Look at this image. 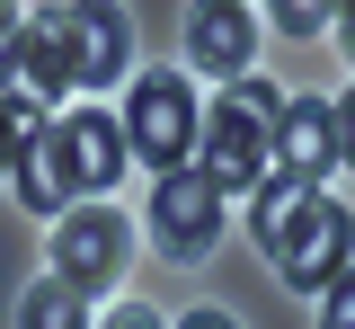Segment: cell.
I'll return each instance as SVG.
<instances>
[{"label":"cell","mask_w":355,"mask_h":329,"mask_svg":"<svg viewBox=\"0 0 355 329\" xmlns=\"http://www.w3.org/2000/svg\"><path fill=\"white\" fill-rule=\"evenodd\" d=\"M275 116H284V98L266 90L258 71H240V81L205 107L196 169H205L222 196H258V178H275Z\"/></svg>","instance_id":"obj_1"},{"label":"cell","mask_w":355,"mask_h":329,"mask_svg":"<svg viewBox=\"0 0 355 329\" xmlns=\"http://www.w3.org/2000/svg\"><path fill=\"white\" fill-rule=\"evenodd\" d=\"M258 249L275 258V276L293 285V294H329V285L355 267V214H347L329 187H320V196L302 187L293 205H284V223H275Z\"/></svg>","instance_id":"obj_2"},{"label":"cell","mask_w":355,"mask_h":329,"mask_svg":"<svg viewBox=\"0 0 355 329\" xmlns=\"http://www.w3.org/2000/svg\"><path fill=\"white\" fill-rule=\"evenodd\" d=\"M196 134H205V107H196V90H187V71H142L133 98H125V142H133V160H151V169L169 178V169L196 160Z\"/></svg>","instance_id":"obj_3"},{"label":"cell","mask_w":355,"mask_h":329,"mask_svg":"<svg viewBox=\"0 0 355 329\" xmlns=\"http://www.w3.org/2000/svg\"><path fill=\"white\" fill-rule=\"evenodd\" d=\"M0 98H18V107H36V116L71 98V36H62V9H36V18L9 27V45H0Z\"/></svg>","instance_id":"obj_4"},{"label":"cell","mask_w":355,"mask_h":329,"mask_svg":"<svg viewBox=\"0 0 355 329\" xmlns=\"http://www.w3.org/2000/svg\"><path fill=\"white\" fill-rule=\"evenodd\" d=\"M142 223H151V240H160V258L187 267V258H205V249L222 240V187L187 160V169H169V178L151 187V214H142Z\"/></svg>","instance_id":"obj_5"},{"label":"cell","mask_w":355,"mask_h":329,"mask_svg":"<svg viewBox=\"0 0 355 329\" xmlns=\"http://www.w3.org/2000/svg\"><path fill=\"white\" fill-rule=\"evenodd\" d=\"M133 249V223L98 196V205H71L62 223H53V276L80 285V294H98V285H116V267H125Z\"/></svg>","instance_id":"obj_6"},{"label":"cell","mask_w":355,"mask_h":329,"mask_svg":"<svg viewBox=\"0 0 355 329\" xmlns=\"http://www.w3.org/2000/svg\"><path fill=\"white\" fill-rule=\"evenodd\" d=\"M53 151H62V178H71V196H116V178H125L133 142H125V116H107V107H71V116H53Z\"/></svg>","instance_id":"obj_7"},{"label":"cell","mask_w":355,"mask_h":329,"mask_svg":"<svg viewBox=\"0 0 355 329\" xmlns=\"http://www.w3.org/2000/svg\"><path fill=\"white\" fill-rule=\"evenodd\" d=\"M329 169H338V98H284V116H275V178L320 196Z\"/></svg>","instance_id":"obj_8"},{"label":"cell","mask_w":355,"mask_h":329,"mask_svg":"<svg viewBox=\"0 0 355 329\" xmlns=\"http://www.w3.org/2000/svg\"><path fill=\"white\" fill-rule=\"evenodd\" d=\"M62 36H71V90H107L133 71V18L116 0H71Z\"/></svg>","instance_id":"obj_9"},{"label":"cell","mask_w":355,"mask_h":329,"mask_svg":"<svg viewBox=\"0 0 355 329\" xmlns=\"http://www.w3.org/2000/svg\"><path fill=\"white\" fill-rule=\"evenodd\" d=\"M249 53H258V18H249V0H196V9H187V62H196V71L240 81Z\"/></svg>","instance_id":"obj_10"},{"label":"cell","mask_w":355,"mask_h":329,"mask_svg":"<svg viewBox=\"0 0 355 329\" xmlns=\"http://www.w3.org/2000/svg\"><path fill=\"white\" fill-rule=\"evenodd\" d=\"M9 187H18V205H27V214H53V223L71 214V178H62V151H53V116H44L27 142H18Z\"/></svg>","instance_id":"obj_11"},{"label":"cell","mask_w":355,"mask_h":329,"mask_svg":"<svg viewBox=\"0 0 355 329\" xmlns=\"http://www.w3.org/2000/svg\"><path fill=\"white\" fill-rule=\"evenodd\" d=\"M18 329H89V294L62 276H36L18 294Z\"/></svg>","instance_id":"obj_12"},{"label":"cell","mask_w":355,"mask_h":329,"mask_svg":"<svg viewBox=\"0 0 355 329\" xmlns=\"http://www.w3.org/2000/svg\"><path fill=\"white\" fill-rule=\"evenodd\" d=\"M338 9H347V0H266V18H275L284 36H320V27H338Z\"/></svg>","instance_id":"obj_13"},{"label":"cell","mask_w":355,"mask_h":329,"mask_svg":"<svg viewBox=\"0 0 355 329\" xmlns=\"http://www.w3.org/2000/svg\"><path fill=\"white\" fill-rule=\"evenodd\" d=\"M36 125H44L36 107H18V98H0V178H9V160H18V142L36 134Z\"/></svg>","instance_id":"obj_14"},{"label":"cell","mask_w":355,"mask_h":329,"mask_svg":"<svg viewBox=\"0 0 355 329\" xmlns=\"http://www.w3.org/2000/svg\"><path fill=\"white\" fill-rule=\"evenodd\" d=\"M320 329H355V267L329 285V294H320Z\"/></svg>","instance_id":"obj_15"},{"label":"cell","mask_w":355,"mask_h":329,"mask_svg":"<svg viewBox=\"0 0 355 329\" xmlns=\"http://www.w3.org/2000/svg\"><path fill=\"white\" fill-rule=\"evenodd\" d=\"M107 329H169V321H160L151 303H116V312H107Z\"/></svg>","instance_id":"obj_16"},{"label":"cell","mask_w":355,"mask_h":329,"mask_svg":"<svg viewBox=\"0 0 355 329\" xmlns=\"http://www.w3.org/2000/svg\"><path fill=\"white\" fill-rule=\"evenodd\" d=\"M338 169H355V90L338 98Z\"/></svg>","instance_id":"obj_17"},{"label":"cell","mask_w":355,"mask_h":329,"mask_svg":"<svg viewBox=\"0 0 355 329\" xmlns=\"http://www.w3.org/2000/svg\"><path fill=\"white\" fill-rule=\"evenodd\" d=\"M178 329H240V321H231V312H214V303H205V312H187V321H178Z\"/></svg>","instance_id":"obj_18"},{"label":"cell","mask_w":355,"mask_h":329,"mask_svg":"<svg viewBox=\"0 0 355 329\" xmlns=\"http://www.w3.org/2000/svg\"><path fill=\"white\" fill-rule=\"evenodd\" d=\"M338 45L355 53V0H347V9H338Z\"/></svg>","instance_id":"obj_19"},{"label":"cell","mask_w":355,"mask_h":329,"mask_svg":"<svg viewBox=\"0 0 355 329\" xmlns=\"http://www.w3.org/2000/svg\"><path fill=\"white\" fill-rule=\"evenodd\" d=\"M9 27H18V0H0V45H9Z\"/></svg>","instance_id":"obj_20"}]
</instances>
